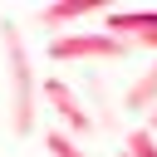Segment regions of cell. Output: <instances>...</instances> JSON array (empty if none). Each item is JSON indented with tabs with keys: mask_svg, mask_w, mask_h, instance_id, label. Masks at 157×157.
I'll use <instances>...</instances> for the list:
<instances>
[{
	"mask_svg": "<svg viewBox=\"0 0 157 157\" xmlns=\"http://www.w3.org/2000/svg\"><path fill=\"white\" fill-rule=\"evenodd\" d=\"M132 54V44H123V39H113V34H49V59H69V64H103V59H128Z\"/></svg>",
	"mask_w": 157,
	"mask_h": 157,
	"instance_id": "7a4b0ae2",
	"label": "cell"
},
{
	"mask_svg": "<svg viewBox=\"0 0 157 157\" xmlns=\"http://www.w3.org/2000/svg\"><path fill=\"white\" fill-rule=\"evenodd\" d=\"M39 98L49 103V113L59 118V128H64L69 137H78V142H83L88 132H98V118L83 108V98H78L64 78H54V74H49V78H44V88H39Z\"/></svg>",
	"mask_w": 157,
	"mask_h": 157,
	"instance_id": "3957f363",
	"label": "cell"
},
{
	"mask_svg": "<svg viewBox=\"0 0 157 157\" xmlns=\"http://www.w3.org/2000/svg\"><path fill=\"white\" fill-rule=\"evenodd\" d=\"M123 108H128V113H142V118L157 108V59L147 64V74H137V78L128 83V93H123Z\"/></svg>",
	"mask_w": 157,
	"mask_h": 157,
	"instance_id": "8992f818",
	"label": "cell"
},
{
	"mask_svg": "<svg viewBox=\"0 0 157 157\" xmlns=\"http://www.w3.org/2000/svg\"><path fill=\"white\" fill-rule=\"evenodd\" d=\"M103 34L157 54V10H108L103 15Z\"/></svg>",
	"mask_w": 157,
	"mask_h": 157,
	"instance_id": "277c9868",
	"label": "cell"
},
{
	"mask_svg": "<svg viewBox=\"0 0 157 157\" xmlns=\"http://www.w3.org/2000/svg\"><path fill=\"white\" fill-rule=\"evenodd\" d=\"M44 147H49V157H88V152H83V142H78V137H69L64 128H49V132H44Z\"/></svg>",
	"mask_w": 157,
	"mask_h": 157,
	"instance_id": "52a82bcc",
	"label": "cell"
},
{
	"mask_svg": "<svg viewBox=\"0 0 157 157\" xmlns=\"http://www.w3.org/2000/svg\"><path fill=\"white\" fill-rule=\"evenodd\" d=\"M118 157H128V152H118Z\"/></svg>",
	"mask_w": 157,
	"mask_h": 157,
	"instance_id": "30bf717a",
	"label": "cell"
},
{
	"mask_svg": "<svg viewBox=\"0 0 157 157\" xmlns=\"http://www.w3.org/2000/svg\"><path fill=\"white\" fill-rule=\"evenodd\" d=\"M0 44H5V64H10V132L29 137L39 123V88L44 83L34 78V59H29V44L15 20H0Z\"/></svg>",
	"mask_w": 157,
	"mask_h": 157,
	"instance_id": "6da1fadb",
	"label": "cell"
},
{
	"mask_svg": "<svg viewBox=\"0 0 157 157\" xmlns=\"http://www.w3.org/2000/svg\"><path fill=\"white\" fill-rule=\"evenodd\" d=\"M88 15H108L103 0H59V5H44L34 20L44 29H59V25H74V20H88Z\"/></svg>",
	"mask_w": 157,
	"mask_h": 157,
	"instance_id": "5b68a950",
	"label": "cell"
},
{
	"mask_svg": "<svg viewBox=\"0 0 157 157\" xmlns=\"http://www.w3.org/2000/svg\"><path fill=\"white\" fill-rule=\"evenodd\" d=\"M142 128H147V132H152V137H157V108H152V113H147V123H142Z\"/></svg>",
	"mask_w": 157,
	"mask_h": 157,
	"instance_id": "9c48e42d",
	"label": "cell"
},
{
	"mask_svg": "<svg viewBox=\"0 0 157 157\" xmlns=\"http://www.w3.org/2000/svg\"><path fill=\"white\" fill-rule=\"evenodd\" d=\"M123 152H128V157H157V137H152L147 128H132V132L123 137Z\"/></svg>",
	"mask_w": 157,
	"mask_h": 157,
	"instance_id": "ba28073f",
	"label": "cell"
}]
</instances>
